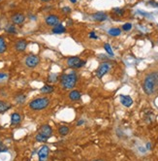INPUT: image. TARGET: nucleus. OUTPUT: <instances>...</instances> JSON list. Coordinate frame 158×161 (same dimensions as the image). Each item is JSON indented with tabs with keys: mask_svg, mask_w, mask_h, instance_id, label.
<instances>
[{
	"mask_svg": "<svg viewBox=\"0 0 158 161\" xmlns=\"http://www.w3.org/2000/svg\"><path fill=\"white\" fill-rule=\"evenodd\" d=\"M157 86H158V72H152V73H149L148 75H146L143 84L144 91L148 95H151V94L154 93Z\"/></svg>",
	"mask_w": 158,
	"mask_h": 161,
	"instance_id": "nucleus-1",
	"label": "nucleus"
},
{
	"mask_svg": "<svg viewBox=\"0 0 158 161\" xmlns=\"http://www.w3.org/2000/svg\"><path fill=\"white\" fill-rule=\"evenodd\" d=\"M60 84L63 89L72 90L78 83V75L76 72H70L69 74H63L59 77Z\"/></svg>",
	"mask_w": 158,
	"mask_h": 161,
	"instance_id": "nucleus-2",
	"label": "nucleus"
},
{
	"mask_svg": "<svg viewBox=\"0 0 158 161\" xmlns=\"http://www.w3.org/2000/svg\"><path fill=\"white\" fill-rule=\"evenodd\" d=\"M50 103V100L48 97L44 96V97H38V98L31 100L29 102L28 106L33 111H42L47 109L49 107Z\"/></svg>",
	"mask_w": 158,
	"mask_h": 161,
	"instance_id": "nucleus-3",
	"label": "nucleus"
},
{
	"mask_svg": "<svg viewBox=\"0 0 158 161\" xmlns=\"http://www.w3.org/2000/svg\"><path fill=\"white\" fill-rule=\"evenodd\" d=\"M39 63H40V58L38 55L36 54H29L25 57V64L27 68H30V69L35 68L39 65Z\"/></svg>",
	"mask_w": 158,
	"mask_h": 161,
	"instance_id": "nucleus-4",
	"label": "nucleus"
},
{
	"mask_svg": "<svg viewBox=\"0 0 158 161\" xmlns=\"http://www.w3.org/2000/svg\"><path fill=\"white\" fill-rule=\"evenodd\" d=\"M111 69V64L109 62H103L101 63L100 66L98 67V69L96 70V76L98 79H102L107 73L109 72Z\"/></svg>",
	"mask_w": 158,
	"mask_h": 161,
	"instance_id": "nucleus-5",
	"label": "nucleus"
},
{
	"mask_svg": "<svg viewBox=\"0 0 158 161\" xmlns=\"http://www.w3.org/2000/svg\"><path fill=\"white\" fill-rule=\"evenodd\" d=\"M50 154V147L44 145L43 147H40L38 150V156H39V161H48Z\"/></svg>",
	"mask_w": 158,
	"mask_h": 161,
	"instance_id": "nucleus-6",
	"label": "nucleus"
},
{
	"mask_svg": "<svg viewBox=\"0 0 158 161\" xmlns=\"http://www.w3.org/2000/svg\"><path fill=\"white\" fill-rule=\"evenodd\" d=\"M45 22L49 26H55V25L59 24V17L54 14H50L46 17V18H45Z\"/></svg>",
	"mask_w": 158,
	"mask_h": 161,
	"instance_id": "nucleus-7",
	"label": "nucleus"
},
{
	"mask_svg": "<svg viewBox=\"0 0 158 161\" xmlns=\"http://www.w3.org/2000/svg\"><path fill=\"white\" fill-rule=\"evenodd\" d=\"M11 20H12V22L14 24H22L25 20V16L21 14V13H16V14H14L11 17Z\"/></svg>",
	"mask_w": 158,
	"mask_h": 161,
	"instance_id": "nucleus-8",
	"label": "nucleus"
},
{
	"mask_svg": "<svg viewBox=\"0 0 158 161\" xmlns=\"http://www.w3.org/2000/svg\"><path fill=\"white\" fill-rule=\"evenodd\" d=\"M68 98L71 100L72 102H77L82 99V93L77 89H72L68 94Z\"/></svg>",
	"mask_w": 158,
	"mask_h": 161,
	"instance_id": "nucleus-9",
	"label": "nucleus"
},
{
	"mask_svg": "<svg viewBox=\"0 0 158 161\" xmlns=\"http://www.w3.org/2000/svg\"><path fill=\"white\" fill-rule=\"evenodd\" d=\"M26 47H27V42H26L25 40H22V39L17 41L15 44V50L18 52H25L26 50Z\"/></svg>",
	"mask_w": 158,
	"mask_h": 161,
	"instance_id": "nucleus-10",
	"label": "nucleus"
},
{
	"mask_svg": "<svg viewBox=\"0 0 158 161\" xmlns=\"http://www.w3.org/2000/svg\"><path fill=\"white\" fill-rule=\"evenodd\" d=\"M39 132L42 134H44V135H46L48 138H50V137L52 136V129L49 124L42 125L39 129Z\"/></svg>",
	"mask_w": 158,
	"mask_h": 161,
	"instance_id": "nucleus-11",
	"label": "nucleus"
},
{
	"mask_svg": "<svg viewBox=\"0 0 158 161\" xmlns=\"http://www.w3.org/2000/svg\"><path fill=\"white\" fill-rule=\"evenodd\" d=\"M107 18H108V15L104 12H97V13H95V14L92 15V20H95V22H101L106 20Z\"/></svg>",
	"mask_w": 158,
	"mask_h": 161,
	"instance_id": "nucleus-12",
	"label": "nucleus"
},
{
	"mask_svg": "<svg viewBox=\"0 0 158 161\" xmlns=\"http://www.w3.org/2000/svg\"><path fill=\"white\" fill-rule=\"evenodd\" d=\"M120 103L123 105L124 107H127V108H129L132 106V104H133V99L131 98L130 96H128V95H120Z\"/></svg>",
	"mask_w": 158,
	"mask_h": 161,
	"instance_id": "nucleus-13",
	"label": "nucleus"
},
{
	"mask_svg": "<svg viewBox=\"0 0 158 161\" xmlns=\"http://www.w3.org/2000/svg\"><path fill=\"white\" fill-rule=\"evenodd\" d=\"M80 61H81V58L78 56H72V57H69L68 59H67V65H68L69 68H74L79 64Z\"/></svg>",
	"mask_w": 158,
	"mask_h": 161,
	"instance_id": "nucleus-14",
	"label": "nucleus"
},
{
	"mask_svg": "<svg viewBox=\"0 0 158 161\" xmlns=\"http://www.w3.org/2000/svg\"><path fill=\"white\" fill-rule=\"evenodd\" d=\"M21 121V115L18 113H14L11 115V123L12 125H18Z\"/></svg>",
	"mask_w": 158,
	"mask_h": 161,
	"instance_id": "nucleus-15",
	"label": "nucleus"
},
{
	"mask_svg": "<svg viewBox=\"0 0 158 161\" xmlns=\"http://www.w3.org/2000/svg\"><path fill=\"white\" fill-rule=\"evenodd\" d=\"M11 108H12V105H11L9 102H6V101H4V100H0V113L7 112Z\"/></svg>",
	"mask_w": 158,
	"mask_h": 161,
	"instance_id": "nucleus-16",
	"label": "nucleus"
},
{
	"mask_svg": "<svg viewBox=\"0 0 158 161\" xmlns=\"http://www.w3.org/2000/svg\"><path fill=\"white\" fill-rule=\"evenodd\" d=\"M52 31L53 34H62L66 32V28H65V26H63L62 24H57V25L53 26Z\"/></svg>",
	"mask_w": 158,
	"mask_h": 161,
	"instance_id": "nucleus-17",
	"label": "nucleus"
},
{
	"mask_svg": "<svg viewBox=\"0 0 158 161\" xmlns=\"http://www.w3.org/2000/svg\"><path fill=\"white\" fill-rule=\"evenodd\" d=\"M53 90H54V88H53V86H52V84H45V86L40 89V91L44 94H50V93H52V92H53Z\"/></svg>",
	"mask_w": 158,
	"mask_h": 161,
	"instance_id": "nucleus-18",
	"label": "nucleus"
},
{
	"mask_svg": "<svg viewBox=\"0 0 158 161\" xmlns=\"http://www.w3.org/2000/svg\"><path fill=\"white\" fill-rule=\"evenodd\" d=\"M108 34L109 35L112 36V37L119 36L120 34H121V29H120V28H117V27H112V28H110L109 29Z\"/></svg>",
	"mask_w": 158,
	"mask_h": 161,
	"instance_id": "nucleus-19",
	"label": "nucleus"
},
{
	"mask_svg": "<svg viewBox=\"0 0 158 161\" xmlns=\"http://www.w3.org/2000/svg\"><path fill=\"white\" fill-rule=\"evenodd\" d=\"M58 80H59V77H58V75H57V74H55V73L50 74L49 77H48V82H49V83H50V84L57 83Z\"/></svg>",
	"mask_w": 158,
	"mask_h": 161,
	"instance_id": "nucleus-20",
	"label": "nucleus"
},
{
	"mask_svg": "<svg viewBox=\"0 0 158 161\" xmlns=\"http://www.w3.org/2000/svg\"><path fill=\"white\" fill-rule=\"evenodd\" d=\"M69 131H70V129H69L68 126H66V125H61L58 127V132H59V134L61 136L68 135Z\"/></svg>",
	"mask_w": 158,
	"mask_h": 161,
	"instance_id": "nucleus-21",
	"label": "nucleus"
},
{
	"mask_svg": "<svg viewBox=\"0 0 158 161\" xmlns=\"http://www.w3.org/2000/svg\"><path fill=\"white\" fill-rule=\"evenodd\" d=\"M36 141L37 142H39V143H46V142L49 140V138L46 136V135H44V134H42V133H40V132H38V134L36 135Z\"/></svg>",
	"mask_w": 158,
	"mask_h": 161,
	"instance_id": "nucleus-22",
	"label": "nucleus"
},
{
	"mask_svg": "<svg viewBox=\"0 0 158 161\" xmlns=\"http://www.w3.org/2000/svg\"><path fill=\"white\" fill-rule=\"evenodd\" d=\"M6 50H7L6 42H5L3 37L0 36V54H4V52H6Z\"/></svg>",
	"mask_w": 158,
	"mask_h": 161,
	"instance_id": "nucleus-23",
	"label": "nucleus"
},
{
	"mask_svg": "<svg viewBox=\"0 0 158 161\" xmlns=\"http://www.w3.org/2000/svg\"><path fill=\"white\" fill-rule=\"evenodd\" d=\"M5 31L10 34L17 33V29H16V26L14 24H7L6 27H5Z\"/></svg>",
	"mask_w": 158,
	"mask_h": 161,
	"instance_id": "nucleus-24",
	"label": "nucleus"
},
{
	"mask_svg": "<svg viewBox=\"0 0 158 161\" xmlns=\"http://www.w3.org/2000/svg\"><path fill=\"white\" fill-rule=\"evenodd\" d=\"M26 99V96L25 95V94H18V95L16 96V102L18 103V104H22V103H25Z\"/></svg>",
	"mask_w": 158,
	"mask_h": 161,
	"instance_id": "nucleus-25",
	"label": "nucleus"
},
{
	"mask_svg": "<svg viewBox=\"0 0 158 161\" xmlns=\"http://www.w3.org/2000/svg\"><path fill=\"white\" fill-rule=\"evenodd\" d=\"M112 12H114V14H116V16H118V17H121V16L124 15L125 11L121 8H114V10H112Z\"/></svg>",
	"mask_w": 158,
	"mask_h": 161,
	"instance_id": "nucleus-26",
	"label": "nucleus"
},
{
	"mask_svg": "<svg viewBox=\"0 0 158 161\" xmlns=\"http://www.w3.org/2000/svg\"><path fill=\"white\" fill-rule=\"evenodd\" d=\"M104 49L106 50V52H108V54H109L110 55H112H112H114V52H112V47L110 46V44H108V43H107V44H105V45H104Z\"/></svg>",
	"mask_w": 158,
	"mask_h": 161,
	"instance_id": "nucleus-27",
	"label": "nucleus"
},
{
	"mask_svg": "<svg viewBox=\"0 0 158 161\" xmlns=\"http://www.w3.org/2000/svg\"><path fill=\"white\" fill-rule=\"evenodd\" d=\"M132 29V24L129 22H127V23H124V24L122 25V30H124V31H129Z\"/></svg>",
	"mask_w": 158,
	"mask_h": 161,
	"instance_id": "nucleus-28",
	"label": "nucleus"
},
{
	"mask_svg": "<svg viewBox=\"0 0 158 161\" xmlns=\"http://www.w3.org/2000/svg\"><path fill=\"white\" fill-rule=\"evenodd\" d=\"M61 11H62L64 14H70V13H71V8L70 7H63Z\"/></svg>",
	"mask_w": 158,
	"mask_h": 161,
	"instance_id": "nucleus-29",
	"label": "nucleus"
},
{
	"mask_svg": "<svg viewBox=\"0 0 158 161\" xmlns=\"http://www.w3.org/2000/svg\"><path fill=\"white\" fill-rule=\"evenodd\" d=\"M7 150H8L7 147L0 142V152H4V151H7Z\"/></svg>",
	"mask_w": 158,
	"mask_h": 161,
	"instance_id": "nucleus-30",
	"label": "nucleus"
},
{
	"mask_svg": "<svg viewBox=\"0 0 158 161\" xmlns=\"http://www.w3.org/2000/svg\"><path fill=\"white\" fill-rule=\"evenodd\" d=\"M88 37H89L90 39H95V40H96V39H98V36L96 35V33L93 32V31H92V32L89 33V35H88Z\"/></svg>",
	"mask_w": 158,
	"mask_h": 161,
	"instance_id": "nucleus-31",
	"label": "nucleus"
},
{
	"mask_svg": "<svg viewBox=\"0 0 158 161\" xmlns=\"http://www.w3.org/2000/svg\"><path fill=\"white\" fill-rule=\"evenodd\" d=\"M84 64H85V61H84V60H81L79 64H78V65L76 66V67H75V69H79V68L82 67V66H84Z\"/></svg>",
	"mask_w": 158,
	"mask_h": 161,
	"instance_id": "nucleus-32",
	"label": "nucleus"
},
{
	"mask_svg": "<svg viewBox=\"0 0 158 161\" xmlns=\"http://www.w3.org/2000/svg\"><path fill=\"white\" fill-rule=\"evenodd\" d=\"M84 120H80L77 122V126H81V125L84 124Z\"/></svg>",
	"mask_w": 158,
	"mask_h": 161,
	"instance_id": "nucleus-33",
	"label": "nucleus"
},
{
	"mask_svg": "<svg viewBox=\"0 0 158 161\" xmlns=\"http://www.w3.org/2000/svg\"><path fill=\"white\" fill-rule=\"evenodd\" d=\"M7 78V75L5 73H0V80H3V79Z\"/></svg>",
	"mask_w": 158,
	"mask_h": 161,
	"instance_id": "nucleus-34",
	"label": "nucleus"
},
{
	"mask_svg": "<svg viewBox=\"0 0 158 161\" xmlns=\"http://www.w3.org/2000/svg\"><path fill=\"white\" fill-rule=\"evenodd\" d=\"M156 3V2H149V4L151 5H153V6H155V7H158V4H155Z\"/></svg>",
	"mask_w": 158,
	"mask_h": 161,
	"instance_id": "nucleus-35",
	"label": "nucleus"
},
{
	"mask_svg": "<svg viewBox=\"0 0 158 161\" xmlns=\"http://www.w3.org/2000/svg\"><path fill=\"white\" fill-rule=\"evenodd\" d=\"M146 147H148V149H151V144H149V143H148V145H146Z\"/></svg>",
	"mask_w": 158,
	"mask_h": 161,
	"instance_id": "nucleus-36",
	"label": "nucleus"
},
{
	"mask_svg": "<svg viewBox=\"0 0 158 161\" xmlns=\"http://www.w3.org/2000/svg\"><path fill=\"white\" fill-rule=\"evenodd\" d=\"M70 1L72 2V3H74V4H75V3H76V2H77V0H70Z\"/></svg>",
	"mask_w": 158,
	"mask_h": 161,
	"instance_id": "nucleus-37",
	"label": "nucleus"
},
{
	"mask_svg": "<svg viewBox=\"0 0 158 161\" xmlns=\"http://www.w3.org/2000/svg\"><path fill=\"white\" fill-rule=\"evenodd\" d=\"M42 2H49V1H50V0H41Z\"/></svg>",
	"mask_w": 158,
	"mask_h": 161,
	"instance_id": "nucleus-38",
	"label": "nucleus"
},
{
	"mask_svg": "<svg viewBox=\"0 0 158 161\" xmlns=\"http://www.w3.org/2000/svg\"><path fill=\"white\" fill-rule=\"evenodd\" d=\"M93 161H104L102 159H95V160H93Z\"/></svg>",
	"mask_w": 158,
	"mask_h": 161,
	"instance_id": "nucleus-39",
	"label": "nucleus"
},
{
	"mask_svg": "<svg viewBox=\"0 0 158 161\" xmlns=\"http://www.w3.org/2000/svg\"><path fill=\"white\" fill-rule=\"evenodd\" d=\"M157 42H158V40H157Z\"/></svg>",
	"mask_w": 158,
	"mask_h": 161,
	"instance_id": "nucleus-40",
	"label": "nucleus"
},
{
	"mask_svg": "<svg viewBox=\"0 0 158 161\" xmlns=\"http://www.w3.org/2000/svg\"><path fill=\"white\" fill-rule=\"evenodd\" d=\"M0 1H1V0H0Z\"/></svg>",
	"mask_w": 158,
	"mask_h": 161,
	"instance_id": "nucleus-41",
	"label": "nucleus"
}]
</instances>
